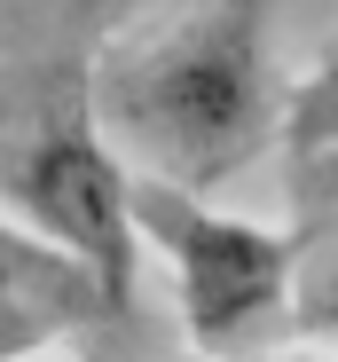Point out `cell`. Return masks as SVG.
<instances>
[{
    "label": "cell",
    "mask_w": 338,
    "mask_h": 362,
    "mask_svg": "<svg viewBox=\"0 0 338 362\" xmlns=\"http://www.w3.org/2000/svg\"><path fill=\"white\" fill-rule=\"evenodd\" d=\"M275 8L284 0H174L95 55V110L142 173L212 189L284 142Z\"/></svg>",
    "instance_id": "1"
},
{
    "label": "cell",
    "mask_w": 338,
    "mask_h": 362,
    "mask_svg": "<svg viewBox=\"0 0 338 362\" xmlns=\"http://www.w3.org/2000/svg\"><path fill=\"white\" fill-rule=\"evenodd\" d=\"M0 213L24 236L71 252L134 315V173L95 110V64H47L0 110Z\"/></svg>",
    "instance_id": "2"
},
{
    "label": "cell",
    "mask_w": 338,
    "mask_h": 362,
    "mask_svg": "<svg viewBox=\"0 0 338 362\" xmlns=\"http://www.w3.org/2000/svg\"><path fill=\"white\" fill-rule=\"evenodd\" d=\"M134 221L142 245L165 252L181 299V331L205 362H252L284 354L299 339V291H291V236L236 213H212L197 189L165 173H134Z\"/></svg>",
    "instance_id": "3"
},
{
    "label": "cell",
    "mask_w": 338,
    "mask_h": 362,
    "mask_svg": "<svg viewBox=\"0 0 338 362\" xmlns=\"http://www.w3.org/2000/svg\"><path fill=\"white\" fill-rule=\"evenodd\" d=\"M95 323H126V308L71 252L40 245L24 228H0V362H24V354L79 339Z\"/></svg>",
    "instance_id": "4"
},
{
    "label": "cell",
    "mask_w": 338,
    "mask_h": 362,
    "mask_svg": "<svg viewBox=\"0 0 338 362\" xmlns=\"http://www.w3.org/2000/svg\"><path fill=\"white\" fill-rule=\"evenodd\" d=\"M299 339H338V150H284Z\"/></svg>",
    "instance_id": "5"
},
{
    "label": "cell",
    "mask_w": 338,
    "mask_h": 362,
    "mask_svg": "<svg viewBox=\"0 0 338 362\" xmlns=\"http://www.w3.org/2000/svg\"><path fill=\"white\" fill-rule=\"evenodd\" d=\"M284 150H338V32L315 47L307 79L291 87V110H284Z\"/></svg>",
    "instance_id": "6"
},
{
    "label": "cell",
    "mask_w": 338,
    "mask_h": 362,
    "mask_svg": "<svg viewBox=\"0 0 338 362\" xmlns=\"http://www.w3.org/2000/svg\"><path fill=\"white\" fill-rule=\"evenodd\" d=\"M119 8H126V0H71V24H79V32H102Z\"/></svg>",
    "instance_id": "7"
},
{
    "label": "cell",
    "mask_w": 338,
    "mask_h": 362,
    "mask_svg": "<svg viewBox=\"0 0 338 362\" xmlns=\"http://www.w3.org/2000/svg\"><path fill=\"white\" fill-rule=\"evenodd\" d=\"M252 362H338V354H252Z\"/></svg>",
    "instance_id": "8"
},
{
    "label": "cell",
    "mask_w": 338,
    "mask_h": 362,
    "mask_svg": "<svg viewBox=\"0 0 338 362\" xmlns=\"http://www.w3.org/2000/svg\"><path fill=\"white\" fill-rule=\"evenodd\" d=\"M8 95H16V79H0V110H8Z\"/></svg>",
    "instance_id": "9"
}]
</instances>
